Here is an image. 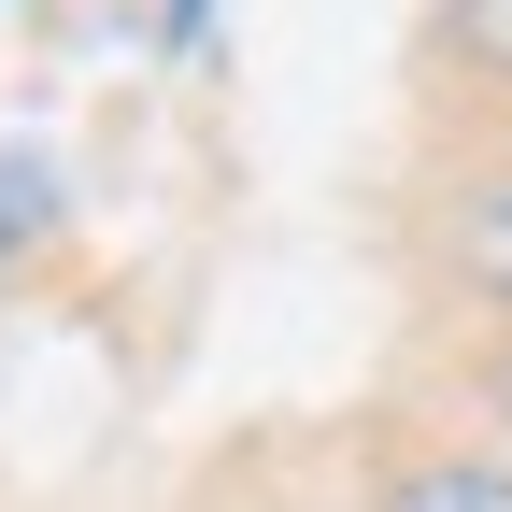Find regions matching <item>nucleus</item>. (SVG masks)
<instances>
[{"label": "nucleus", "mask_w": 512, "mask_h": 512, "mask_svg": "<svg viewBox=\"0 0 512 512\" xmlns=\"http://www.w3.org/2000/svg\"><path fill=\"white\" fill-rule=\"evenodd\" d=\"M498 399H512V356H498Z\"/></svg>", "instance_id": "4"}, {"label": "nucleus", "mask_w": 512, "mask_h": 512, "mask_svg": "<svg viewBox=\"0 0 512 512\" xmlns=\"http://www.w3.org/2000/svg\"><path fill=\"white\" fill-rule=\"evenodd\" d=\"M456 43L470 57H512V0H456Z\"/></svg>", "instance_id": "3"}, {"label": "nucleus", "mask_w": 512, "mask_h": 512, "mask_svg": "<svg viewBox=\"0 0 512 512\" xmlns=\"http://www.w3.org/2000/svg\"><path fill=\"white\" fill-rule=\"evenodd\" d=\"M456 256H470L484 285H512V185H498V200H470V214H456Z\"/></svg>", "instance_id": "2"}, {"label": "nucleus", "mask_w": 512, "mask_h": 512, "mask_svg": "<svg viewBox=\"0 0 512 512\" xmlns=\"http://www.w3.org/2000/svg\"><path fill=\"white\" fill-rule=\"evenodd\" d=\"M399 512H512V484H498V470H413Z\"/></svg>", "instance_id": "1"}]
</instances>
